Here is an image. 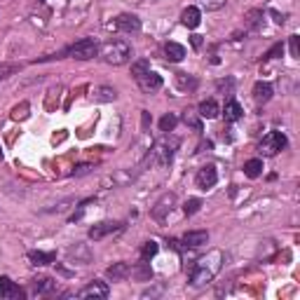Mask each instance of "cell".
Wrapping results in <instances>:
<instances>
[{
	"mask_svg": "<svg viewBox=\"0 0 300 300\" xmlns=\"http://www.w3.org/2000/svg\"><path fill=\"white\" fill-rule=\"evenodd\" d=\"M99 54L103 56V61H106V63L122 66V63L129 61L131 47L127 45V42H122V40H113V42H106V45L99 49Z\"/></svg>",
	"mask_w": 300,
	"mask_h": 300,
	"instance_id": "cell-1",
	"label": "cell"
},
{
	"mask_svg": "<svg viewBox=\"0 0 300 300\" xmlns=\"http://www.w3.org/2000/svg\"><path fill=\"white\" fill-rule=\"evenodd\" d=\"M66 54L73 59H80V61H87V59H94L99 54V45L92 38H85V40H78L75 45H70Z\"/></svg>",
	"mask_w": 300,
	"mask_h": 300,
	"instance_id": "cell-2",
	"label": "cell"
},
{
	"mask_svg": "<svg viewBox=\"0 0 300 300\" xmlns=\"http://www.w3.org/2000/svg\"><path fill=\"white\" fill-rule=\"evenodd\" d=\"M284 148H286V136H284L281 131H270V134H265L263 141H260V145H258V150L267 157L277 155V153L284 150Z\"/></svg>",
	"mask_w": 300,
	"mask_h": 300,
	"instance_id": "cell-3",
	"label": "cell"
},
{
	"mask_svg": "<svg viewBox=\"0 0 300 300\" xmlns=\"http://www.w3.org/2000/svg\"><path fill=\"white\" fill-rule=\"evenodd\" d=\"M197 185L202 188V190H209V188H213L216 185V181H218V171H216V167L213 164H206V167H202V169L197 171Z\"/></svg>",
	"mask_w": 300,
	"mask_h": 300,
	"instance_id": "cell-4",
	"label": "cell"
},
{
	"mask_svg": "<svg viewBox=\"0 0 300 300\" xmlns=\"http://www.w3.org/2000/svg\"><path fill=\"white\" fill-rule=\"evenodd\" d=\"M213 272H216V267H206L204 260H199V265L195 267L190 274V284L192 286H202V284L213 279Z\"/></svg>",
	"mask_w": 300,
	"mask_h": 300,
	"instance_id": "cell-5",
	"label": "cell"
},
{
	"mask_svg": "<svg viewBox=\"0 0 300 300\" xmlns=\"http://www.w3.org/2000/svg\"><path fill=\"white\" fill-rule=\"evenodd\" d=\"M115 28L124 31V33H136V31H141V19L134 14H120L115 19Z\"/></svg>",
	"mask_w": 300,
	"mask_h": 300,
	"instance_id": "cell-6",
	"label": "cell"
},
{
	"mask_svg": "<svg viewBox=\"0 0 300 300\" xmlns=\"http://www.w3.org/2000/svg\"><path fill=\"white\" fill-rule=\"evenodd\" d=\"M0 298H5V300L24 298V291H21L10 277H0Z\"/></svg>",
	"mask_w": 300,
	"mask_h": 300,
	"instance_id": "cell-7",
	"label": "cell"
},
{
	"mask_svg": "<svg viewBox=\"0 0 300 300\" xmlns=\"http://www.w3.org/2000/svg\"><path fill=\"white\" fill-rule=\"evenodd\" d=\"M78 295H80V298H108V286H106L103 281H92V284H87Z\"/></svg>",
	"mask_w": 300,
	"mask_h": 300,
	"instance_id": "cell-8",
	"label": "cell"
},
{
	"mask_svg": "<svg viewBox=\"0 0 300 300\" xmlns=\"http://www.w3.org/2000/svg\"><path fill=\"white\" fill-rule=\"evenodd\" d=\"M138 87L143 89L145 94H150V92H157V89L162 87V78L157 73H153V70H148L145 75H141L138 78Z\"/></svg>",
	"mask_w": 300,
	"mask_h": 300,
	"instance_id": "cell-9",
	"label": "cell"
},
{
	"mask_svg": "<svg viewBox=\"0 0 300 300\" xmlns=\"http://www.w3.org/2000/svg\"><path fill=\"white\" fill-rule=\"evenodd\" d=\"M209 242V232L206 230H190L183 235V244L185 246H192V249H197V246H204Z\"/></svg>",
	"mask_w": 300,
	"mask_h": 300,
	"instance_id": "cell-10",
	"label": "cell"
},
{
	"mask_svg": "<svg viewBox=\"0 0 300 300\" xmlns=\"http://www.w3.org/2000/svg\"><path fill=\"white\" fill-rule=\"evenodd\" d=\"M176 145H178V141H176V138L171 141V145L167 143V141H162V143L157 145L155 155H157V162L162 164V167H167V164L171 162V157H174V148H176Z\"/></svg>",
	"mask_w": 300,
	"mask_h": 300,
	"instance_id": "cell-11",
	"label": "cell"
},
{
	"mask_svg": "<svg viewBox=\"0 0 300 300\" xmlns=\"http://www.w3.org/2000/svg\"><path fill=\"white\" fill-rule=\"evenodd\" d=\"M120 228H122L120 223H99V225H94V228L89 230V239L99 242V239H103L106 235H110V232H117Z\"/></svg>",
	"mask_w": 300,
	"mask_h": 300,
	"instance_id": "cell-12",
	"label": "cell"
},
{
	"mask_svg": "<svg viewBox=\"0 0 300 300\" xmlns=\"http://www.w3.org/2000/svg\"><path fill=\"white\" fill-rule=\"evenodd\" d=\"M174 202H176V197H174V195H164V197L155 204V209H153V218L162 220L164 216H167V213L174 209Z\"/></svg>",
	"mask_w": 300,
	"mask_h": 300,
	"instance_id": "cell-13",
	"label": "cell"
},
{
	"mask_svg": "<svg viewBox=\"0 0 300 300\" xmlns=\"http://www.w3.org/2000/svg\"><path fill=\"white\" fill-rule=\"evenodd\" d=\"M253 99L258 103H267L272 99V85L270 82H256L253 85Z\"/></svg>",
	"mask_w": 300,
	"mask_h": 300,
	"instance_id": "cell-14",
	"label": "cell"
},
{
	"mask_svg": "<svg viewBox=\"0 0 300 300\" xmlns=\"http://www.w3.org/2000/svg\"><path fill=\"white\" fill-rule=\"evenodd\" d=\"M115 99H117V92L113 87L92 89V101H96V103H108V101H115Z\"/></svg>",
	"mask_w": 300,
	"mask_h": 300,
	"instance_id": "cell-15",
	"label": "cell"
},
{
	"mask_svg": "<svg viewBox=\"0 0 300 300\" xmlns=\"http://www.w3.org/2000/svg\"><path fill=\"white\" fill-rule=\"evenodd\" d=\"M106 274H108L113 281H120V279H124V277H129L131 267H129V263H113V265L106 270Z\"/></svg>",
	"mask_w": 300,
	"mask_h": 300,
	"instance_id": "cell-16",
	"label": "cell"
},
{
	"mask_svg": "<svg viewBox=\"0 0 300 300\" xmlns=\"http://www.w3.org/2000/svg\"><path fill=\"white\" fill-rule=\"evenodd\" d=\"M220 108L218 103L213 101V99H206V101L199 103V117H204V120H213V117H218Z\"/></svg>",
	"mask_w": 300,
	"mask_h": 300,
	"instance_id": "cell-17",
	"label": "cell"
},
{
	"mask_svg": "<svg viewBox=\"0 0 300 300\" xmlns=\"http://www.w3.org/2000/svg\"><path fill=\"white\" fill-rule=\"evenodd\" d=\"M164 54H167V59L169 61H183V56H185V47L183 45H178V42H167L164 45Z\"/></svg>",
	"mask_w": 300,
	"mask_h": 300,
	"instance_id": "cell-18",
	"label": "cell"
},
{
	"mask_svg": "<svg viewBox=\"0 0 300 300\" xmlns=\"http://www.w3.org/2000/svg\"><path fill=\"white\" fill-rule=\"evenodd\" d=\"M28 260H31L33 265H49V263H54L56 260V253H52V251H31L28 253Z\"/></svg>",
	"mask_w": 300,
	"mask_h": 300,
	"instance_id": "cell-19",
	"label": "cell"
},
{
	"mask_svg": "<svg viewBox=\"0 0 300 300\" xmlns=\"http://www.w3.org/2000/svg\"><path fill=\"white\" fill-rule=\"evenodd\" d=\"M181 21H183L188 28H197L199 21H202V12H199L197 7H188L183 12V17H181Z\"/></svg>",
	"mask_w": 300,
	"mask_h": 300,
	"instance_id": "cell-20",
	"label": "cell"
},
{
	"mask_svg": "<svg viewBox=\"0 0 300 300\" xmlns=\"http://www.w3.org/2000/svg\"><path fill=\"white\" fill-rule=\"evenodd\" d=\"M242 106H239L237 101H225V108H223V115L228 122H237L239 117H242Z\"/></svg>",
	"mask_w": 300,
	"mask_h": 300,
	"instance_id": "cell-21",
	"label": "cell"
},
{
	"mask_svg": "<svg viewBox=\"0 0 300 300\" xmlns=\"http://www.w3.org/2000/svg\"><path fill=\"white\" fill-rule=\"evenodd\" d=\"M33 288L35 293H52L56 288V281L52 277H38V279H33Z\"/></svg>",
	"mask_w": 300,
	"mask_h": 300,
	"instance_id": "cell-22",
	"label": "cell"
},
{
	"mask_svg": "<svg viewBox=\"0 0 300 300\" xmlns=\"http://www.w3.org/2000/svg\"><path fill=\"white\" fill-rule=\"evenodd\" d=\"M244 174L249 178H258L263 174V160H249V162H244Z\"/></svg>",
	"mask_w": 300,
	"mask_h": 300,
	"instance_id": "cell-23",
	"label": "cell"
},
{
	"mask_svg": "<svg viewBox=\"0 0 300 300\" xmlns=\"http://www.w3.org/2000/svg\"><path fill=\"white\" fill-rule=\"evenodd\" d=\"M131 274H134L138 281H150L153 279V270H150L148 263H141L138 267H131Z\"/></svg>",
	"mask_w": 300,
	"mask_h": 300,
	"instance_id": "cell-24",
	"label": "cell"
},
{
	"mask_svg": "<svg viewBox=\"0 0 300 300\" xmlns=\"http://www.w3.org/2000/svg\"><path fill=\"white\" fill-rule=\"evenodd\" d=\"M150 70V61H145V59H138V61H134L131 63V75H134V78H141V75H145Z\"/></svg>",
	"mask_w": 300,
	"mask_h": 300,
	"instance_id": "cell-25",
	"label": "cell"
},
{
	"mask_svg": "<svg viewBox=\"0 0 300 300\" xmlns=\"http://www.w3.org/2000/svg\"><path fill=\"white\" fill-rule=\"evenodd\" d=\"M176 124H178V117L169 113V115H164L162 120H160V129H162L164 134H169V131L176 129Z\"/></svg>",
	"mask_w": 300,
	"mask_h": 300,
	"instance_id": "cell-26",
	"label": "cell"
},
{
	"mask_svg": "<svg viewBox=\"0 0 300 300\" xmlns=\"http://www.w3.org/2000/svg\"><path fill=\"white\" fill-rule=\"evenodd\" d=\"M246 26L249 28H258L260 26V19H263V12L260 10H251V12H246Z\"/></svg>",
	"mask_w": 300,
	"mask_h": 300,
	"instance_id": "cell-27",
	"label": "cell"
},
{
	"mask_svg": "<svg viewBox=\"0 0 300 300\" xmlns=\"http://www.w3.org/2000/svg\"><path fill=\"white\" fill-rule=\"evenodd\" d=\"M199 209H202V199H197V197H192V199H188L183 204V211H185V216H192V213H197Z\"/></svg>",
	"mask_w": 300,
	"mask_h": 300,
	"instance_id": "cell-28",
	"label": "cell"
},
{
	"mask_svg": "<svg viewBox=\"0 0 300 300\" xmlns=\"http://www.w3.org/2000/svg\"><path fill=\"white\" fill-rule=\"evenodd\" d=\"M176 82H178V87L181 89H195L197 87V80H195V78H185V73H178Z\"/></svg>",
	"mask_w": 300,
	"mask_h": 300,
	"instance_id": "cell-29",
	"label": "cell"
},
{
	"mask_svg": "<svg viewBox=\"0 0 300 300\" xmlns=\"http://www.w3.org/2000/svg\"><path fill=\"white\" fill-rule=\"evenodd\" d=\"M157 251H160V246H157L155 242H145L143 249H141V258L148 260V258H153V256H155Z\"/></svg>",
	"mask_w": 300,
	"mask_h": 300,
	"instance_id": "cell-30",
	"label": "cell"
},
{
	"mask_svg": "<svg viewBox=\"0 0 300 300\" xmlns=\"http://www.w3.org/2000/svg\"><path fill=\"white\" fill-rule=\"evenodd\" d=\"M28 117V103H19V106H14L12 110V120H26Z\"/></svg>",
	"mask_w": 300,
	"mask_h": 300,
	"instance_id": "cell-31",
	"label": "cell"
},
{
	"mask_svg": "<svg viewBox=\"0 0 300 300\" xmlns=\"http://www.w3.org/2000/svg\"><path fill=\"white\" fill-rule=\"evenodd\" d=\"M19 70V66H12V63H5V66H0V80L3 78H7V75H12Z\"/></svg>",
	"mask_w": 300,
	"mask_h": 300,
	"instance_id": "cell-32",
	"label": "cell"
},
{
	"mask_svg": "<svg viewBox=\"0 0 300 300\" xmlns=\"http://www.w3.org/2000/svg\"><path fill=\"white\" fill-rule=\"evenodd\" d=\"M281 52H284V45H281V42H277V45H274V47L270 49V52H267L263 59H265V61H267V59H274V56H279Z\"/></svg>",
	"mask_w": 300,
	"mask_h": 300,
	"instance_id": "cell-33",
	"label": "cell"
},
{
	"mask_svg": "<svg viewBox=\"0 0 300 300\" xmlns=\"http://www.w3.org/2000/svg\"><path fill=\"white\" fill-rule=\"evenodd\" d=\"M291 56H295V59L300 56V42H298V35H291Z\"/></svg>",
	"mask_w": 300,
	"mask_h": 300,
	"instance_id": "cell-34",
	"label": "cell"
},
{
	"mask_svg": "<svg viewBox=\"0 0 300 300\" xmlns=\"http://www.w3.org/2000/svg\"><path fill=\"white\" fill-rule=\"evenodd\" d=\"M183 120H185V124H190V127H195V129H202V127H199V120H195V117H192L190 115V113H185V115H183Z\"/></svg>",
	"mask_w": 300,
	"mask_h": 300,
	"instance_id": "cell-35",
	"label": "cell"
},
{
	"mask_svg": "<svg viewBox=\"0 0 300 300\" xmlns=\"http://www.w3.org/2000/svg\"><path fill=\"white\" fill-rule=\"evenodd\" d=\"M89 171H92V164H80V167L73 171V176H85V174H89Z\"/></svg>",
	"mask_w": 300,
	"mask_h": 300,
	"instance_id": "cell-36",
	"label": "cell"
},
{
	"mask_svg": "<svg viewBox=\"0 0 300 300\" xmlns=\"http://www.w3.org/2000/svg\"><path fill=\"white\" fill-rule=\"evenodd\" d=\"M272 17H274V21H277V24H284V14H279V12H272Z\"/></svg>",
	"mask_w": 300,
	"mask_h": 300,
	"instance_id": "cell-37",
	"label": "cell"
},
{
	"mask_svg": "<svg viewBox=\"0 0 300 300\" xmlns=\"http://www.w3.org/2000/svg\"><path fill=\"white\" fill-rule=\"evenodd\" d=\"M192 45L199 47V45H202V35H192Z\"/></svg>",
	"mask_w": 300,
	"mask_h": 300,
	"instance_id": "cell-38",
	"label": "cell"
}]
</instances>
